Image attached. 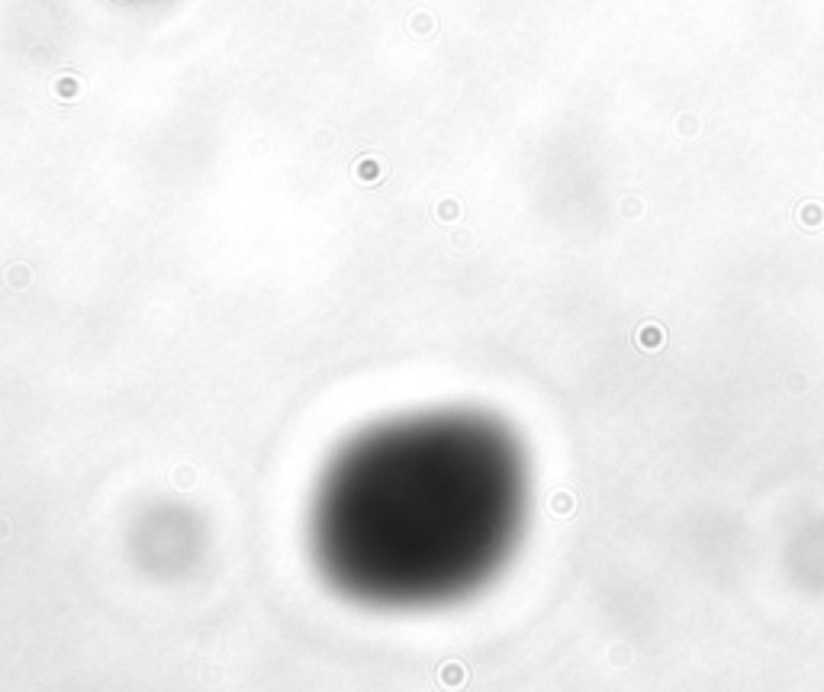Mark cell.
Wrapping results in <instances>:
<instances>
[{"instance_id":"1","label":"cell","mask_w":824,"mask_h":692,"mask_svg":"<svg viewBox=\"0 0 824 692\" xmlns=\"http://www.w3.org/2000/svg\"><path fill=\"white\" fill-rule=\"evenodd\" d=\"M509 499V457L483 422L399 413L345 438L325 461L306 509L309 560L355 606H441L496 557Z\"/></svg>"}]
</instances>
